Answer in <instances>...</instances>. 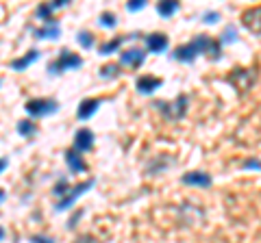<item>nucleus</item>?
I'll return each mask as SVG.
<instances>
[{"label": "nucleus", "mask_w": 261, "mask_h": 243, "mask_svg": "<svg viewBox=\"0 0 261 243\" xmlns=\"http://www.w3.org/2000/svg\"><path fill=\"white\" fill-rule=\"evenodd\" d=\"M65 5H68V0H55V3L50 5V9L55 11V9H61V7H65Z\"/></svg>", "instance_id": "c756f323"}, {"label": "nucleus", "mask_w": 261, "mask_h": 243, "mask_svg": "<svg viewBox=\"0 0 261 243\" xmlns=\"http://www.w3.org/2000/svg\"><path fill=\"white\" fill-rule=\"evenodd\" d=\"M102 104L100 98H85L83 102L79 104V111H76V117L79 119H89L98 111V107Z\"/></svg>", "instance_id": "4468645a"}, {"label": "nucleus", "mask_w": 261, "mask_h": 243, "mask_svg": "<svg viewBox=\"0 0 261 243\" xmlns=\"http://www.w3.org/2000/svg\"><path fill=\"white\" fill-rule=\"evenodd\" d=\"M146 59V52L142 48H128V50L120 52V63L122 66H128V68H140Z\"/></svg>", "instance_id": "6e6552de"}, {"label": "nucleus", "mask_w": 261, "mask_h": 243, "mask_svg": "<svg viewBox=\"0 0 261 243\" xmlns=\"http://www.w3.org/2000/svg\"><path fill=\"white\" fill-rule=\"evenodd\" d=\"M81 66H83V59H81L79 54H72L70 50H63L50 66H48V72H50V74H61V72H65V70H76Z\"/></svg>", "instance_id": "f03ea898"}, {"label": "nucleus", "mask_w": 261, "mask_h": 243, "mask_svg": "<svg viewBox=\"0 0 261 243\" xmlns=\"http://www.w3.org/2000/svg\"><path fill=\"white\" fill-rule=\"evenodd\" d=\"M176 11H178V3H174V0H168V3L157 5V13L161 15V18H170V15H174Z\"/></svg>", "instance_id": "f3484780"}, {"label": "nucleus", "mask_w": 261, "mask_h": 243, "mask_svg": "<svg viewBox=\"0 0 261 243\" xmlns=\"http://www.w3.org/2000/svg\"><path fill=\"white\" fill-rule=\"evenodd\" d=\"M242 24L244 28L252 35H261V7H250L242 13Z\"/></svg>", "instance_id": "39448f33"}, {"label": "nucleus", "mask_w": 261, "mask_h": 243, "mask_svg": "<svg viewBox=\"0 0 261 243\" xmlns=\"http://www.w3.org/2000/svg\"><path fill=\"white\" fill-rule=\"evenodd\" d=\"M192 42L196 44V48H198L200 54H209L211 59H218L220 56V42L211 39L209 35H198V37H194Z\"/></svg>", "instance_id": "423d86ee"}, {"label": "nucleus", "mask_w": 261, "mask_h": 243, "mask_svg": "<svg viewBox=\"0 0 261 243\" xmlns=\"http://www.w3.org/2000/svg\"><path fill=\"white\" fill-rule=\"evenodd\" d=\"M76 42L83 48H92L94 46V35L89 33V31H81V33L76 35Z\"/></svg>", "instance_id": "412c9836"}, {"label": "nucleus", "mask_w": 261, "mask_h": 243, "mask_svg": "<svg viewBox=\"0 0 261 243\" xmlns=\"http://www.w3.org/2000/svg\"><path fill=\"white\" fill-rule=\"evenodd\" d=\"M126 37H116V39H109V42H105L102 46H100V54L102 56H109L111 52H116L118 48L122 46V42H124Z\"/></svg>", "instance_id": "a211bd4d"}, {"label": "nucleus", "mask_w": 261, "mask_h": 243, "mask_svg": "<svg viewBox=\"0 0 261 243\" xmlns=\"http://www.w3.org/2000/svg\"><path fill=\"white\" fill-rule=\"evenodd\" d=\"M244 169H257V172H261V163L259 161H246V163H244Z\"/></svg>", "instance_id": "cd10ccee"}, {"label": "nucleus", "mask_w": 261, "mask_h": 243, "mask_svg": "<svg viewBox=\"0 0 261 243\" xmlns=\"http://www.w3.org/2000/svg\"><path fill=\"white\" fill-rule=\"evenodd\" d=\"M53 193L57 198H65L68 196V178H61V180H57V185L53 187Z\"/></svg>", "instance_id": "aec40b11"}, {"label": "nucleus", "mask_w": 261, "mask_h": 243, "mask_svg": "<svg viewBox=\"0 0 261 243\" xmlns=\"http://www.w3.org/2000/svg\"><path fill=\"white\" fill-rule=\"evenodd\" d=\"M31 241H33V243H55L53 239L44 237V234H33V237H31Z\"/></svg>", "instance_id": "c85d7f7f"}, {"label": "nucleus", "mask_w": 261, "mask_h": 243, "mask_svg": "<svg viewBox=\"0 0 261 243\" xmlns=\"http://www.w3.org/2000/svg\"><path fill=\"white\" fill-rule=\"evenodd\" d=\"M94 148V133L89 128H81L74 135V150L79 152H89Z\"/></svg>", "instance_id": "9b49d317"}, {"label": "nucleus", "mask_w": 261, "mask_h": 243, "mask_svg": "<svg viewBox=\"0 0 261 243\" xmlns=\"http://www.w3.org/2000/svg\"><path fill=\"white\" fill-rule=\"evenodd\" d=\"M235 39H238V31H235L233 24H228V26L224 28V33H222V42L231 44V42H235Z\"/></svg>", "instance_id": "4be33fe9"}, {"label": "nucleus", "mask_w": 261, "mask_h": 243, "mask_svg": "<svg viewBox=\"0 0 261 243\" xmlns=\"http://www.w3.org/2000/svg\"><path fill=\"white\" fill-rule=\"evenodd\" d=\"M181 183L185 185H190V187H202V189H207L211 187V176L207 172H187L183 178H181Z\"/></svg>", "instance_id": "1a4fd4ad"}, {"label": "nucleus", "mask_w": 261, "mask_h": 243, "mask_svg": "<svg viewBox=\"0 0 261 243\" xmlns=\"http://www.w3.org/2000/svg\"><path fill=\"white\" fill-rule=\"evenodd\" d=\"M146 48H148L150 52L159 54V52H163L168 48V37L161 35V33H152V35L146 37Z\"/></svg>", "instance_id": "2eb2a0df"}, {"label": "nucleus", "mask_w": 261, "mask_h": 243, "mask_svg": "<svg viewBox=\"0 0 261 243\" xmlns=\"http://www.w3.org/2000/svg\"><path fill=\"white\" fill-rule=\"evenodd\" d=\"M126 7H128V11H140V9H144V7H146V3H144V0H133V3H128Z\"/></svg>", "instance_id": "bb28decb"}, {"label": "nucleus", "mask_w": 261, "mask_h": 243, "mask_svg": "<svg viewBox=\"0 0 261 243\" xmlns=\"http://www.w3.org/2000/svg\"><path fill=\"white\" fill-rule=\"evenodd\" d=\"M163 85V80L157 78V76H140L135 80V87H137V92L140 94H152V92H157V89Z\"/></svg>", "instance_id": "f8f14e48"}, {"label": "nucleus", "mask_w": 261, "mask_h": 243, "mask_svg": "<svg viewBox=\"0 0 261 243\" xmlns=\"http://www.w3.org/2000/svg\"><path fill=\"white\" fill-rule=\"evenodd\" d=\"M65 163H68L72 174H83L85 169H87V163L83 161V157H81V152L74 150V148L65 150Z\"/></svg>", "instance_id": "9d476101"}, {"label": "nucleus", "mask_w": 261, "mask_h": 243, "mask_svg": "<svg viewBox=\"0 0 261 243\" xmlns=\"http://www.w3.org/2000/svg\"><path fill=\"white\" fill-rule=\"evenodd\" d=\"M100 24H102L105 28H113V26H116V15L109 13V11L100 13Z\"/></svg>", "instance_id": "5701e85b"}, {"label": "nucleus", "mask_w": 261, "mask_h": 243, "mask_svg": "<svg viewBox=\"0 0 261 243\" xmlns=\"http://www.w3.org/2000/svg\"><path fill=\"white\" fill-rule=\"evenodd\" d=\"M3 237H5V230H3V228H0V239H3Z\"/></svg>", "instance_id": "473e14b6"}, {"label": "nucleus", "mask_w": 261, "mask_h": 243, "mask_svg": "<svg viewBox=\"0 0 261 243\" xmlns=\"http://www.w3.org/2000/svg\"><path fill=\"white\" fill-rule=\"evenodd\" d=\"M50 13H53V9H50V5H39L37 7V15L42 18L44 22H48V20H53L50 18Z\"/></svg>", "instance_id": "b1692460"}, {"label": "nucleus", "mask_w": 261, "mask_h": 243, "mask_svg": "<svg viewBox=\"0 0 261 243\" xmlns=\"http://www.w3.org/2000/svg\"><path fill=\"white\" fill-rule=\"evenodd\" d=\"M154 107H159V111L170 119H181L187 111V96H176L172 102H157Z\"/></svg>", "instance_id": "7ed1b4c3"}, {"label": "nucleus", "mask_w": 261, "mask_h": 243, "mask_svg": "<svg viewBox=\"0 0 261 243\" xmlns=\"http://www.w3.org/2000/svg\"><path fill=\"white\" fill-rule=\"evenodd\" d=\"M220 20V13L218 11H207L205 15H202V22H207V24H214Z\"/></svg>", "instance_id": "a878e982"}, {"label": "nucleus", "mask_w": 261, "mask_h": 243, "mask_svg": "<svg viewBox=\"0 0 261 243\" xmlns=\"http://www.w3.org/2000/svg\"><path fill=\"white\" fill-rule=\"evenodd\" d=\"M228 83L242 89V92H246V89H250V85L255 83V70H238L235 74L228 76Z\"/></svg>", "instance_id": "0eeeda50"}, {"label": "nucleus", "mask_w": 261, "mask_h": 243, "mask_svg": "<svg viewBox=\"0 0 261 243\" xmlns=\"http://www.w3.org/2000/svg\"><path fill=\"white\" fill-rule=\"evenodd\" d=\"M39 59V50H31L29 54H24V56H20V59H13L11 61V68L15 70V72H22V70H27L29 66H33Z\"/></svg>", "instance_id": "dca6fc26"}, {"label": "nucleus", "mask_w": 261, "mask_h": 243, "mask_svg": "<svg viewBox=\"0 0 261 243\" xmlns=\"http://www.w3.org/2000/svg\"><path fill=\"white\" fill-rule=\"evenodd\" d=\"M24 109H27V113L33 117H48V115H53V113H57L59 102L55 98H33L24 104Z\"/></svg>", "instance_id": "f257e3e1"}, {"label": "nucleus", "mask_w": 261, "mask_h": 243, "mask_svg": "<svg viewBox=\"0 0 261 243\" xmlns=\"http://www.w3.org/2000/svg\"><path fill=\"white\" fill-rule=\"evenodd\" d=\"M18 133L22 137H33L37 133V126H35V122H31V119H20L18 122Z\"/></svg>", "instance_id": "6ab92c4d"}, {"label": "nucleus", "mask_w": 261, "mask_h": 243, "mask_svg": "<svg viewBox=\"0 0 261 243\" xmlns=\"http://www.w3.org/2000/svg\"><path fill=\"white\" fill-rule=\"evenodd\" d=\"M94 178H89V180H83V183H81V185H76V187H72L70 191H68V196H65V198H61L59 202H57V206H55V210H68L72 204H74V202L81 198V196H83V193L85 191H89V189H92L94 187Z\"/></svg>", "instance_id": "20e7f679"}, {"label": "nucleus", "mask_w": 261, "mask_h": 243, "mask_svg": "<svg viewBox=\"0 0 261 243\" xmlns=\"http://www.w3.org/2000/svg\"><path fill=\"white\" fill-rule=\"evenodd\" d=\"M7 167H9V161H7V159H0V174H3Z\"/></svg>", "instance_id": "7c9ffc66"}, {"label": "nucleus", "mask_w": 261, "mask_h": 243, "mask_svg": "<svg viewBox=\"0 0 261 243\" xmlns=\"http://www.w3.org/2000/svg\"><path fill=\"white\" fill-rule=\"evenodd\" d=\"M5 198H7V196H5V191H3V189H0V202H3Z\"/></svg>", "instance_id": "2f4dec72"}, {"label": "nucleus", "mask_w": 261, "mask_h": 243, "mask_svg": "<svg viewBox=\"0 0 261 243\" xmlns=\"http://www.w3.org/2000/svg\"><path fill=\"white\" fill-rule=\"evenodd\" d=\"M59 35H61V26H59V22H57L55 18L44 22V26L35 31V37L37 39H57Z\"/></svg>", "instance_id": "ddd939ff"}, {"label": "nucleus", "mask_w": 261, "mask_h": 243, "mask_svg": "<svg viewBox=\"0 0 261 243\" xmlns=\"http://www.w3.org/2000/svg\"><path fill=\"white\" fill-rule=\"evenodd\" d=\"M118 74H120V68L118 66H105L100 70V76L102 78H111V76H118Z\"/></svg>", "instance_id": "393cba45"}]
</instances>
